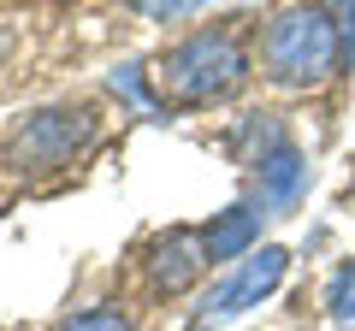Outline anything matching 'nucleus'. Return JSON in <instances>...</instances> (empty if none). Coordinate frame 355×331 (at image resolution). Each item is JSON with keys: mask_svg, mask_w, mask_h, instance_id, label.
Listing matches in <instances>:
<instances>
[{"mask_svg": "<svg viewBox=\"0 0 355 331\" xmlns=\"http://www.w3.org/2000/svg\"><path fill=\"white\" fill-rule=\"evenodd\" d=\"M160 95L178 107H207V101H225V95L243 89L249 77V53L231 30H196L184 36L178 48H166L160 60Z\"/></svg>", "mask_w": 355, "mask_h": 331, "instance_id": "nucleus-2", "label": "nucleus"}, {"mask_svg": "<svg viewBox=\"0 0 355 331\" xmlns=\"http://www.w3.org/2000/svg\"><path fill=\"white\" fill-rule=\"evenodd\" d=\"M231 148H237V160H243V166H261L266 154H279V148H284L279 118H272V113H249V118L237 125V136H231Z\"/></svg>", "mask_w": 355, "mask_h": 331, "instance_id": "nucleus-8", "label": "nucleus"}, {"mask_svg": "<svg viewBox=\"0 0 355 331\" xmlns=\"http://www.w3.org/2000/svg\"><path fill=\"white\" fill-rule=\"evenodd\" d=\"M60 331H137L119 307H83V314H71V319H60Z\"/></svg>", "mask_w": 355, "mask_h": 331, "instance_id": "nucleus-10", "label": "nucleus"}, {"mask_svg": "<svg viewBox=\"0 0 355 331\" xmlns=\"http://www.w3.org/2000/svg\"><path fill=\"white\" fill-rule=\"evenodd\" d=\"M284 272H291V255L284 249H254V255H243L237 267L225 272V278L207 290V302H202V314H196V325H214V319H237V314H249V307H261L266 296L284 284Z\"/></svg>", "mask_w": 355, "mask_h": 331, "instance_id": "nucleus-4", "label": "nucleus"}, {"mask_svg": "<svg viewBox=\"0 0 355 331\" xmlns=\"http://www.w3.org/2000/svg\"><path fill=\"white\" fill-rule=\"evenodd\" d=\"M254 178H261V202L272 207V213H291V207L302 202V190H308V166H302V154L284 142L279 154H266V160L254 166Z\"/></svg>", "mask_w": 355, "mask_h": 331, "instance_id": "nucleus-7", "label": "nucleus"}, {"mask_svg": "<svg viewBox=\"0 0 355 331\" xmlns=\"http://www.w3.org/2000/svg\"><path fill=\"white\" fill-rule=\"evenodd\" d=\"M338 30H343V42L355 48V0H338Z\"/></svg>", "mask_w": 355, "mask_h": 331, "instance_id": "nucleus-13", "label": "nucleus"}, {"mask_svg": "<svg viewBox=\"0 0 355 331\" xmlns=\"http://www.w3.org/2000/svg\"><path fill=\"white\" fill-rule=\"evenodd\" d=\"M202 237H207V260H243V255H254V242H261V207H249V202L225 207V213H214V225H207Z\"/></svg>", "mask_w": 355, "mask_h": 331, "instance_id": "nucleus-6", "label": "nucleus"}, {"mask_svg": "<svg viewBox=\"0 0 355 331\" xmlns=\"http://www.w3.org/2000/svg\"><path fill=\"white\" fill-rule=\"evenodd\" d=\"M202 267H207V237L202 231H166V237H154V249H148V278L160 284L166 296H178V290H190L196 278H202Z\"/></svg>", "mask_w": 355, "mask_h": 331, "instance_id": "nucleus-5", "label": "nucleus"}, {"mask_svg": "<svg viewBox=\"0 0 355 331\" xmlns=\"http://www.w3.org/2000/svg\"><path fill=\"white\" fill-rule=\"evenodd\" d=\"M89 142H95V113L89 107H42L12 130L18 172H53L71 154H83Z\"/></svg>", "mask_w": 355, "mask_h": 331, "instance_id": "nucleus-3", "label": "nucleus"}, {"mask_svg": "<svg viewBox=\"0 0 355 331\" xmlns=\"http://www.w3.org/2000/svg\"><path fill=\"white\" fill-rule=\"evenodd\" d=\"M343 30L326 6H284L272 24H266V42H261V60H266V77L272 83H291V89H314L326 83L331 71L343 65Z\"/></svg>", "mask_w": 355, "mask_h": 331, "instance_id": "nucleus-1", "label": "nucleus"}, {"mask_svg": "<svg viewBox=\"0 0 355 331\" xmlns=\"http://www.w3.org/2000/svg\"><path fill=\"white\" fill-rule=\"evenodd\" d=\"M113 89L125 95L130 107H154L148 95H142V65H119V71H113Z\"/></svg>", "mask_w": 355, "mask_h": 331, "instance_id": "nucleus-12", "label": "nucleus"}, {"mask_svg": "<svg viewBox=\"0 0 355 331\" xmlns=\"http://www.w3.org/2000/svg\"><path fill=\"white\" fill-rule=\"evenodd\" d=\"M142 18H154V24H178V18H196L207 6V0H130Z\"/></svg>", "mask_w": 355, "mask_h": 331, "instance_id": "nucleus-11", "label": "nucleus"}, {"mask_svg": "<svg viewBox=\"0 0 355 331\" xmlns=\"http://www.w3.org/2000/svg\"><path fill=\"white\" fill-rule=\"evenodd\" d=\"M326 307H331V325L338 331H355V260H343L326 284Z\"/></svg>", "mask_w": 355, "mask_h": 331, "instance_id": "nucleus-9", "label": "nucleus"}]
</instances>
